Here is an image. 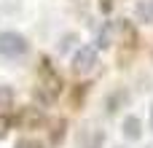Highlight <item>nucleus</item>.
Instances as JSON below:
<instances>
[{"label": "nucleus", "mask_w": 153, "mask_h": 148, "mask_svg": "<svg viewBox=\"0 0 153 148\" xmlns=\"http://www.w3.org/2000/svg\"><path fill=\"white\" fill-rule=\"evenodd\" d=\"M151 129H153V105H151Z\"/></svg>", "instance_id": "10"}, {"label": "nucleus", "mask_w": 153, "mask_h": 148, "mask_svg": "<svg viewBox=\"0 0 153 148\" xmlns=\"http://www.w3.org/2000/svg\"><path fill=\"white\" fill-rule=\"evenodd\" d=\"M8 129H11V119H8L5 113H0V140L8 135Z\"/></svg>", "instance_id": "8"}, {"label": "nucleus", "mask_w": 153, "mask_h": 148, "mask_svg": "<svg viewBox=\"0 0 153 148\" xmlns=\"http://www.w3.org/2000/svg\"><path fill=\"white\" fill-rule=\"evenodd\" d=\"M121 132H124L126 140H140L143 138V121L137 116H126L124 124H121Z\"/></svg>", "instance_id": "4"}, {"label": "nucleus", "mask_w": 153, "mask_h": 148, "mask_svg": "<svg viewBox=\"0 0 153 148\" xmlns=\"http://www.w3.org/2000/svg\"><path fill=\"white\" fill-rule=\"evenodd\" d=\"M102 140H105V135L97 132L94 127H86V129L81 132V143H83V148H100Z\"/></svg>", "instance_id": "5"}, {"label": "nucleus", "mask_w": 153, "mask_h": 148, "mask_svg": "<svg viewBox=\"0 0 153 148\" xmlns=\"http://www.w3.org/2000/svg\"><path fill=\"white\" fill-rule=\"evenodd\" d=\"M134 16H137L140 22H145V24H153V0H143V3H137Z\"/></svg>", "instance_id": "6"}, {"label": "nucleus", "mask_w": 153, "mask_h": 148, "mask_svg": "<svg viewBox=\"0 0 153 148\" xmlns=\"http://www.w3.org/2000/svg\"><path fill=\"white\" fill-rule=\"evenodd\" d=\"M94 65H97V49L94 46H81L75 54H73V70L75 73H89V70H94Z\"/></svg>", "instance_id": "3"}, {"label": "nucleus", "mask_w": 153, "mask_h": 148, "mask_svg": "<svg viewBox=\"0 0 153 148\" xmlns=\"http://www.w3.org/2000/svg\"><path fill=\"white\" fill-rule=\"evenodd\" d=\"M30 51V43L22 32H0V57L5 59H19Z\"/></svg>", "instance_id": "2"}, {"label": "nucleus", "mask_w": 153, "mask_h": 148, "mask_svg": "<svg viewBox=\"0 0 153 148\" xmlns=\"http://www.w3.org/2000/svg\"><path fill=\"white\" fill-rule=\"evenodd\" d=\"M16 148H43V146L32 138H22V140H16Z\"/></svg>", "instance_id": "9"}, {"label": "nucleus", "mask_w": 153, "mask_h": 148, "mask_svg": "<svg viewBox=\"0 0 153 148\" xmlns=\"http://www.w3.org/2000/svg\"><path fill=\"white\" fill-rule=\"evenodd\" d=\"M11 102H13V92H11L8 86H0V113H3V111H8V108H11Z\"/></svg>", "instance_id": "7"}, {"label": "nucleus", "mask_w": 153, "mask_h": 148, "mask_svg": "<svg viewBox=\"0 0 153 148\" xmlns=\"http://www.w3.org/2000/svg\"><path fill=\"white\" fill-rule=\"evenodd\" d=\"M38 97L43 100V102H54L56 100V94L62 92V78H59V73L51 67V62L48 59H40V70H38Z\"/></svg>", "instance_id": "1"}]
</instances>
